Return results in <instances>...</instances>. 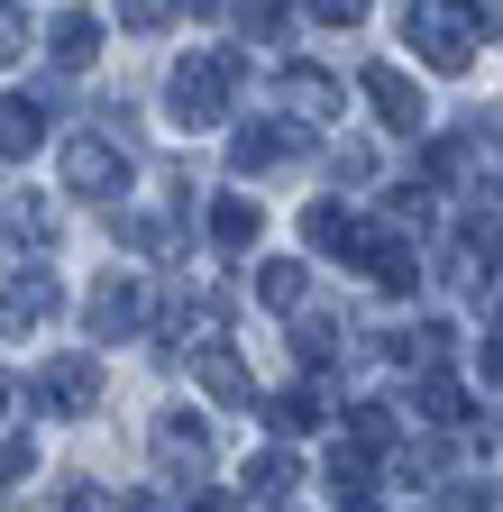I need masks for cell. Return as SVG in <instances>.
<instances>
[{
    "mask_svg": "<svg viewBox=\"0 0 503 512\" xmlns=\"http://www.w3.org/2000/svg\"><path fill=\"white\" fill-rule=\"evenodd\" d=\"M293 156H302V128H238V138H229V165L238 174H275Z\"/></svg>",
    "mask_w": 503,
    "mask_h": 512,
    "instance_id": "obj_10",
    "label": "cell"
},
{
    "mask_svg": "<svg viewBox=\"0 0 503 512\" xmlns=\"http://www.w3.org/2000/svg\"><path fill=\"white\" fill-rule=\"evenodd\" d=\"M46 147V110L37 101H0V156H37Z\"/></svg>",
    "mask_w": 503,
    "mask_h": 512,
    "instance_id": "obj_16",
    "label": "cell"
},
{
    "mask_svg": "<svg viewBox=\"0 0 503 512\" xmlns=\"http://www.w3.org/2000/svg\"><path fill=\"white\" fill-rule=\"evenodd\" d=\"M156 458H165V476H202L211 467V430L193 412H165L156 421Z\"/></svg>",
    "mask_w": 503,
    "mask_h": 512,
    "instance_id": "obj_8",
    "label": "cell"
},
{
    "mask_svg": "<svg viewBox=\"0 0 503 512\" xmlns=\"http://www.w3.org/2000/svg\"><path fill=\"white\" fill-rule=\"evenodd\" d=\"M202 394H211V403H247V394H257V384H247V366H238L220 339H202Z\"/></svg>",
    "mask_w": 503,
    "mask_h": 512,
    "instance_id": "obj_15",
    "label": "cell"
},
{
    "mask_svg": "<svg viewBox=\"0 0 503 512\" xmlns=\"http://www.w3.org/2000/svg\"><path fill=\"white\" fill-rule=\"evenodd\" d=\"M65 192H129L119 138H65Z\"/></svg>",
    "mask_w": 503,
    "mask_h": 512,
    "instance_id": "obj_6",
    "label": "cell"
},
{
    "mask_svg": "<svg viewBox=\"0 0 503 512\" xmlns=\"http://www.w3.org/2000/svg\"><path fill=\"white\" fill-rule=\"evenodd\" d=\"M211 247H257V202H247V192H220V202H211Z\"/></svg>",
    "mask_w": 503,
    "mask_h": 512,
    "instance_id": "obj_14",
    "label": "cell"
},
{
    "mask_svg": "<svg viewBox=\"0 0 503 512\" xmlns=\"http://www.w3.org/2000/svg\"><path fill=\"white\" fill-rule=\"evenodd\" d=\"M46 55L65 64V74H83V64L101 55V19H92V10H65V19L46 28Z\"/></svg>",
    "mask_w": 503,
    "mask_h": 512,
    "instance_id": "obj_12",
    "label": "cell"
},
{
    "mask_svg": "<svg viewBox=\"0 0 503 512\" xmlns=\"http://www.w3.org/2000/svg\"><path fill=\"white\" fill-rule=\"evenodd\" d=\"M174 19H183V0H119V28H138V37H156Z\"/></svg>",
    "mask_w": 503,
    "mask_h": 512,
    "instance_id": "obj_23",
    "label": "cell"
},
{
    "mask_svg": "<svg viewBox=\"0 0 503 512\" xmlns=\"http://www.w3.org/2000/svg\"><path fill=\"white\" fill-rule=\"evenodd\" d=\"M28 37H37V28H28V10H19V0H0V64H19V55H28Z\"/></svg>",
    "mask_w": 503,
    "mask_h": 512,
    "instance_id": "obj_24",
    "label": "cell"
},
{
    "mask_svg": "<svg viewBox=\"0 0 503 512\" xmlns=\"http://www.w3.org/2000/svg\"><path fill=\"white\" fill-rule=\"evenodd\" d=\"M83 320H92V339H129L138 330V275H101L92 293H83Z\"/></svg>",
    "mask_w": 503,
    "mask_h": 512,
    "instance_id": "obj_7",
    "label": "cell"
},
{
    "mask_svg": "<svg viewBox=\"0 0 503 512\" xmlns=\"http://www.w3.org/2000/svg\"><path fill=\"white\" fill-rule=\"evenodd\" d=\"M403 37L421 46V64L467 74L476 46H494V0H403Z\"/></svg>",
    "mask_w": 503,
    "mask_h": 512,
    "instance_id": "obj_1",
    "label": "cell"
},
{
    "mask_svg": "<svg viewBox=\"0 0 503 512\" xmlns=\"http://www.w3.org/2000/svg\"><path fill=\"white\" fill-rule=\"evenodd\" d=\"M55 311H65V284H55L46 266L10 275V284H0V339H37V330H46Z\"/></svg>",
    "mask_w": 503,
    "mask_h": 512,
    "instance_id": "obj_4",
    "label": "cell"
},
{
    "mask_svg": "<svg viewBox=\"0 0 503 512\" xmlns=\"http://www.w3.org/2000/svg\"><path fill=\"white\" fill-rule=\"evenodd\" d=\"M247 494H257V503H284L293 494V448H257V458H247Z\"/></svg>",
    "mask_w": 503,
    "mask_h": 512,
    "instance_id": "obj_19",
    "label": "cell"
},
{
    "mask_svg": "<svg viewBox=\"0 0 503 512\" xmlns=\"http://www.w3.org/2000/svg\"><path fill=\"white\" fill-rule=\"evenodd\" d=\"M421 421H439V430H458V421H467V384L430 366V384H421Z\"/></svg>",
    "mask_w": 503,
    "mask_h": 512,
    "instance_id": "obj_20",
    "label": "cell"
},
{
    "mask_svg": "<svg viewBox=\"0 0 503 512\" xmlns=\"http://www.w3.org/2000/svg\"><path fill=\"white\" fill-rule=\"evenodd\" d=\"M302 238L321 247V256H348V247H357V220H348L339 202H311V211H302Z\"/></svg>",
    "mask_w": 503,
    "mask_h": 512,
    "instance_id": "obj_17",
    "label": "cell"
},
{
    "mask_svg": "<svg viewBox=\"0 0 503 512\" xmlns=\"http://www.w3.org/2000/svg\"><path fill=\"white\" fill-rule=\"evenodd\" d=\"M0 229L19 247H55V202L46 192H0Z\"/></svg>",
    "mask_w": 503,
    "mask_h": 512,
    "instance_id": "obj_11",
    "label": "cell"
},
{
    "mask_svg": "<svg viewBox=\"0 0 503 512\" xmlns=\"http://www.w3.org/2000/svg\"><path fill=\"white\" fill-rule=\"evenodd\" d=\"M494 485H449V494H430V512H485Z\"/></svg>",
    "mask_w": 503,
    "mask_h": 512,
    "instance_id": "obj_26",
    "label": "cell"
},
{
    "mask_svg": "<svg viewBox=\"0 0 503 512\" xmlns=\"http://www.w3.org/2000/svg\"><path fill=\"white\" fill-rule=\"evenodd\" d=\"M266 421H275L284 439H293V430H321V421H330V394H321V384H284V394L266 403Z\"/></svg>",
    "mask_w": 503,
    "mask_h": 512,
    "instance_id": "obj_13",
    "label": "cell"
},
{
    "mask_svg": "<svg viewBox=\"0 0 503 512\" xmlns=\"http://www.w3.org/2000/svg\"><path fill=\"white\" fill-rule=\"evenodd\" d=\"M302 293H311L302 266H284V256H266V266H257V302H266V311H302Z\"/></svg>",
    "mask_w": 503,
    "mask_h": 512,
    "instance_id": "obj_18",
    "label": "cell"
},
{
    "mask_svg": "<svg viewBox=\"0 0 503 512\" xmlns=\"http://www.w3.org/2000/svg\"><path fill=\"white\" fill-rule=\"evenodd\" d=\"M311 19H321V28H357L366 0H311Z\"/></svg>",
    "mask_w": 503,
    "mask_h": 512,
    "instance_id": "obj_28",
    "label": "cell"
},
{
    "mask_svg": "<svg viewBox=\"0 0 503 512\" xmlns=\"http://www.w3.org/2000/svg\"><path fill=\"white\" fill-rule=\"evenodd\" d=\"M357 92L375 101V119H385V128H403V138H412V128H430V101H421V83L403 74V64H366Z\"/></svg>",
    "mask_w": 503,
    "mask_h": 512,
    "instance_id": "obj_5",
    "label": "cell"
},
{
    "mask_svg": "<svg viewBox=\"0 0 503 512\" xmlns=\"http://www.w3.org/2000/svg\"><path fill=\"white\" fill-rule=\"evenodd\" d=\"M55 512H110V494H101V485H83V476H74V485H65V494H55Z\"/></svg>",
    "mask_w": 503,
    "mask_h": 512,
    "instance_id": "obj_27",
    "label": "cell"
},
{
    "mask_svg": "<svg viewBox=\"0 0 503 512\" xmlns=\"http://www.w3.org/2000/svg\"><path fill=\"white\" fill-rule=\"evenodd\" d=\"M476 357H485V375H494V384H503V320H494V330H485V339H476Z\"/></svg>",
    "mask_w": 503,
    "mask_h": 512,
    "instance_id": "obj_30",
    "label": "cell"
},
{
    "mask_svg": "<svg viewBox=\"0 0 503 512\" xmlns=\"http://www.w3.org/2000/svg\"><path fill=\"white\" fill-rule=\"evenodd\" d=\"M339 174H348V183H366V174H375V156H366V138H339Z\"/></svg>",
    "mask_w": 503,
    "mask_h": 512,
    "instance_id": "obj_29",
    "label": "cell"
},
{
    "mask_svg": "<svg viewBox=\"0 0 503 512\" xmlns=\"http://www.w3.org/2000/svg\"><path fill=\"white\" fill-rule=\"evenodd\" d=\"M339 512H385V503H366V494H339Z\"/></svg>",
    "mask_w": 503,
    "mask_h": 512,
    "instance_id": "obj_31",
    "label": "cell"
},
{
    "mask_svg": "<svg viewBox=\"0 0 503 512\" xmlns=\"http://www.w3.org/2000/svg\"><path fill=\"white\" fill-rule=\"evenodd\" d=\"M284 19H293V0H238V28H247V37H266V46L284 37Z\"/></svg>",
    "mask_w": 503,
    "mask_h": 512,
    "instance_id": "obj_22",
    "label": "cell"
},
{
    "mask_svg": "<svg viewBox=\"0 0 503 512\" xmlns=\"http://www.w3.org/2000/svg\"><path fill=\"white\" fill-rule=\"evenodd\" d=\"M229 92H238V55H229V46L183 55V64H174V83H165V101H174L183 128H220V119H229Z\"/></svg>",
    "mask_w": 503,
    "mask_h": 512,
    "instance_id": "obj_2",
    "label": "cell"
},
{
    "mask_svg": "<svg viewBox=\"0 0 503 512\" xmlns=\"http://www.w3.org/2000/svg\"><path fill=\"white\" fill-rule=\"evenodd\" d=\"M284 119H339V74H321V64H293V74L275 83Z\"/></svg>",
    "mask_w": 503,
    "mask_h": 512,
    "instance_id": "obj_9",
    "label": "cell"
},
{
    "mask_svg": "<svg viewBox=\"0 0 503 512\" xmlns=\"http://www.w3.org/2000/svg\"><path fill=\"white\" fill-rule=\"evenodd\" d=\"M339 348H348V339H339V330H330V320H302V357H311V366H330V357H339Z\"/></svg>",
    "mask_w": 503,
    "mask_h": 512,
    "instance_id": "obj_25",
    "label": "cell"
},
{
    "mask_svg": "<svg viewBox=\"0 0 503 512\" xmlns=\"http://www.w3.org/2000/svg\"><path fill=\"white\" fill-rule=\"evenodd\" d=\"M183 512H229V503H220V494H193V503H183Z\"/></svg>",
    "mask_w": 503,
    "mask_h": 512,
    "instance_id": "obj_32",
    "label": "cell"
},
{
    "mask_svg": "<svg viewBox=\"0 0 503 512\" xmlns=\"http://www.w3.org/2000/svg\"><path fill=\"white\" fill-rule=\"evenodd\" d=\"M37 403H46L55 421H83V412H101V357H83V348L46 357V366H37Z\"/></svg>",
    "mask_w": 503,
    "mask_h": 512,
    "instance_id": "obj_3",
    "label": "cell"
},
{
    "mask_svg": "<svg viewBox=\"0 0 503 512\" xmlns=\"http://www.w3.org/2000/svg\"><path fill=\"white\" fill-rule=\"evenodd\" d=\"M394 357H403V366H421V375H430V366H439V357H449V320H421V330H403V339H394Z\"/></svg>",
    "mask_w": 503,
    "mask_h": 512,
    "instance_id": "obj_21",
    "label": "cell"
}]
</instances>
